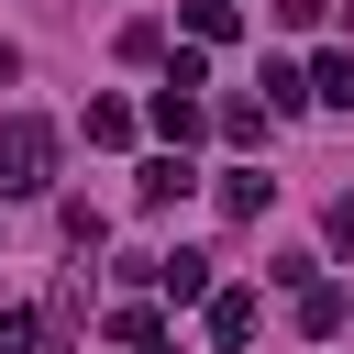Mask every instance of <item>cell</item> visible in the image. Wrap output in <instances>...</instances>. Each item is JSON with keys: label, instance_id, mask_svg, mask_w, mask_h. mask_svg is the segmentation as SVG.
Here are the masks:
<instances>
[{"label": "cell", "instance_id": "cell-1", "mask_svg": "<svg viewBox=\"0 0 354 354\" xmlns=\"http://www.w3.org/2000/svg\"><path fill=\"white\" fill-rule=\"evenodd\" d=\"M44 166H55V133L44 122H0V199H22V188H44Z\"/></svg>", "mask_w": 354, "mask_h": 354}, {"label": "cell", "instance_id": "cell-2", "mask_svg": "<svg viewBox=\"0 0 354 354\" xmlns=\"http://www.w3.org/2000/svg\"><path fill=\"white\" fill-rule=\"evenodd\" d=\"M188 188H199V166H188V155H155V166L133 177V199H144V210H177Z\"/></svg>", "mask_w": 354, "mask_h": 354}, {"label": "cell", "instance_id": "cell-3", "mask_svg": "<svg viewBox=\"0 0 354 354\" xmlns=\"http://www.w3.org/2000/svg\"><path fill=\"white\" fill-rule=\"evenodd\" d=\"M155 288H166V299H199V288H210V254H155Z\"/></svg>", "mask_w": 354, "mask_h": 354}, {"label": "cell", "instance_id": "cell-4", "mask_svg": "<svg viewBox=\"0 0 354 354\" xmlns=\"http://www.w3.org/2000/svg\"><path fill=\"white\" fill-rule=\"evenodd\" d=\"M210 343H254V299H243V288L210 299Z\"/></svg>", "mask_w": 354, "mask_h": 354}, {"label": "cell", "instance_id": "cell-5", "mask_svg": "<svg viewBox=\"0 0 354 354\" xmlns=\"http://www.w3.org/2000/svg\"><path fill=\"white\" fill-rule=\"evenodd\" d=\"M266 199H277V177H221V210H232V221H254Z\"/></svg>", "mask_w": 354, "mask_h": 354}, {"label": "cell", "instance_id": "cell-6", "mask_svg": "<svg viewBox=\"0 0 354 354\" xmlns=\"http://www.w3.org/2000/svg\"><path fill=\"white\" fill-rule=\"evenodd\" d=\"M88 144H133V111L122 100H88Z\"/></svg>", "mask_w": 354, "mask_h": 354}, {"label": "cell", "instance_id": "cell-7", "mask_svg": "<svg viewBox=\"0 0 354 354\" xmlns=\"http://www.w3.org/2000/svg\"><path fill=\"white\" fill-rule=\"evenodd\" d=\"M155 122H166V133L188 144V133H199V100H188V88H155Z\"/></svg>", "mask_w": 354, "mask_h": 354}, {"label": "cell", "instance_id": "cell-8", "mask_svg": "<svg viewBox=\"0 0 354 354\" xmlns=\"http://www.w3.org/2000/svg\"><path fill=\"white\" fill-rule=\"evenodd\" d=\"M299 332H343V288H310L299 299Z\"/></svg>", "mask_w": 354, "mask_h": 354}, {"label": "cell", "instance_id": "cell-9", "mask_svg": "<svg viewBox=\"0 0 354 354\" xmlns=\"http://www.w3.org/2000/svg\"><path fill=\"white\" fill-rule=\"evenodd\" d=\"M310 88H321V100H343V111H354V55H321V77H310Z\"/></svg>", "mask_w": 354, "mask_h": 354}, {"label": "cell", "instance_id": "cell-10", "mask_svg": "<svg viewBox=\"0 0 354 354\" xmlns=\"http://www.w3.org/2000/svg\"><path fill=\"white\" fill-rule=\"evenodd\" d=\"M0 354H33V310H0Z\"/></svg>", "mask_w": 354, "mask_h": 354}, {"label": "cell", "instance_id": "cell-11", "mask_svg": "<svg viewBox=\"0 0 354 354\" xmlns=\"http://www.w3.org/2000/svg\"><path fill=\"white\" fill-rule=\"evenodd\" d=\"M332 243H343V254H354V188H343V199H332Z\"/></svg>", "mask_w": 354, "mask_h": 354}]
</instances>
